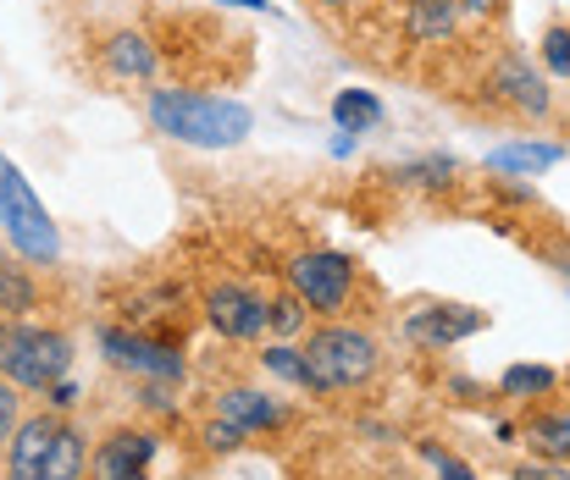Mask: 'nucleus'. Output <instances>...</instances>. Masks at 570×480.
<instances>
[{
	"label": "nucleus",
	"instance_id": "nucleus-9",
	"mask_svg": "<svg viewBox=\"0 0 570 480\" xmlns=\"http://www.w3.org/2000/svg\"><path fill=\"white\" fill-rule=\"evenodd\" d=\"M205 304H210L216 331H227V337H261L266 331V304L255 293H244V288H216Z\"/></svg>",
	"mask_w": 570,
	"mask_h": 480
},
{
	"label": "nucleus",
	"instance_id": "nucleus-17",
	"mask_svg": "<svg viewBox=\"0 0 570 480\" xmlns=\"http://www.w3.org/2000/svg\"><path fill=\"white\" fill-rule=\"evenodd\" d=\"M549 387H554V370H543V364L504 370V392H549Z\"/></svg>",
	"mask_w": 570,
	"mask_h": 480
},
{
	"label": "nucleus",
	"instance_id": "nucleus-6",
	"mask_svg": "<svg viewBox=\"0 0 570 480\" xmlns=\"http://www.w3.org/2000/svg\"><path fill=\"white\" fill-rule=\"evenodd\" d=\"M350 260L344 254H305L294 260V293L311 304V310H344L350 299Z\"/></svg>",
	"mask_w": 570,
	"mask_h": 480
},
{
	"label": "nucleus",
	"instance_id": "nucleus-28",
	"mask_svg": "<svg viewBox=\"0 0 570 480\" xmlns=\"http://www.w3.org/2000/svg\"><path fill=\"white\" fill-rule=\"evenodd\" d=\"M327 6H350V0H327Z\"/></svg>",
	"mask_w": 570,
	"mask_h": 480
},
{
	"label": "nucleus",
	"instance_id": "nucleus-20",
	"mask_svg": "<svg viewBox=\"0 0 570 480\" xmlns=\"http://www.w3.org/2000/svg\"><path fill=\"white\" fill-rule=\"evenodd\" d=\"M449 22H454L449 0H426V6L415 11V33H438V28H449Z\"/></svg>",
	"mask_w": 570,
	"mask_h": 480
},
{
	"label": "nucleus",
	"instance_id": "nucleus-11",
	"mask_svg": "<svg viewBox=\"0 0 570 480\" xmlns=\"http://www.w3.org/2000/svg\"><path fill=\"white\" fill-rule=\"evenodd\" d=\"M222 414H227V426H238V431H261V426L277 420V403L261 398V392H227V398H222Z\"/></svg>",
	"mask_w": 570,
	"mask_h": 480
},
{
	"label": "nucleus",
	"instance_id": "nucleus-10",
	"mask_svg": "<svg viewBox=\"0 0 570 480\" xmlns=\"http://www.w3.org/2000/svg\"><path fill=\"white\" fill-rule=\"evenodd\" d=\"M404 331H410V342H432V348H443V342H460V337L482 331V316L449 304V310H421V316H410Z\"/></svg>",
	"mask_w": 570,
	"mask_h": 480
},
{
	"label": "nucleus",
	"instance_id": "nucleus-5",
	"mask_svg": "<svg viewBox=\"0 0 570 480\" xmlns=\"http://www.w3.org/2000/svg\"><path fill=\"white\" fill-rule=\"evenodd\" d=\"M0 221H6V232H11L17 254H28V260H56L61 238H56V227H50L45 204L33 199L28 177H22L6 156H0Z\"/></svg>",
	"mask_w": 570,
	"mask_h": 480
},
{
	"label": "nucleus",
	"instance_id": "nucleus-7",
	"mask_svg": "<svg viewBox=\"0 0 570 480\" xmlns=\"http://www.w3.org/2000/svg\"><path fill=\"white\" fill-rule=\"evenodd\" d=\"M100 348L111 353V364H122V370H139V376H184V353H173V348H161V342H145V337H128V331H106L100 337Z\"/></svg>",
	"mask_w": 570,
	"mask_h": 480
},
{
	"label": "nucleus",
	"instance_id": "nucleus-16",
	"mask_svg": "<svg viewBox=\"0 0 570 480\" xmlns=\"http://www.w3.org/2000/svg\"><path fill=\"white\" fill-rule=\"evenodd\" d=\"M532 442L543 448V453H570V414H549V420H538L532 426Z\"/></svg>",
	"mask_w": 570,
	"mask_h": 480
},
{
	"label": "nucleus",
	"instance_id": "nucleus-21",
	"mask_svg": "<svg viewBox=\"0 0 570 480\" xmlns=\"http://www.w3.org/2000/svg\"><path fill=\"white\" fill-rule=\"evenodd\" d=\"M543 56H549V67H554L560 78H570V33L566 28H554V33L543 39Z\"/></svg>",
	"mask_w": 570,
	"mask_h": 480
},
{
	"label": "nucleus",
	"instance_id": "nucleus-23",
	"mask_svg": "<svg viewBox=\"0 0 570 480\" xmlns=\"http://www.w3.org/2000/svg\"><path fill=\"white\" fill-rule=\"evenodd\" d=\"M11 426H17V398H11V392L0 387V442L11 437Z\"/></svg>",
	"mask_w": 570,
	"mask_h": 480
},
{
	"label": "nucleus",
	"instance_id": "nucleus-1",
	"mask_svg": "<svg viewBox=\"0 0 570 480\" xmlns=\"http://www.w3.org/2000/svg\"><path fill=\"white\" fill-rule=\"evenodd\" d=\"M150 122L161 133H173L178 144H199V150H227L249 133V111L238 100L189 94V89H156L150 94Z\"/></svg>",
	"mask_w": 570,
	"mask_h": 480
},
{
	"label": "nucleus",
	"instance_id": "nucleus-27",
	"mask_svg": "<svg viewBox=\"0 0 570 480\" xmlns=\"http://www.w3.org/2000/svg\"><path fill=\"white\" fill-rule=\"evenodd\" d=\"M233 6H249V11H266V0H233Z\"/></svg>",
	"mask_w": 570,
	"mask_h": 480
},
{
	"label": "nucleus",
	"instance_id": "nucleus-14",
	"mask_svg": "<svg viewBox=\"0 0 570 480\" xmlns=\"http://www.w3.org/2000/svg\"><path fill=\"white\" fill-rule=\"evenodd\" d=\"M493 166L499 171H549L554 160H560V150L554 144H504V150H493Z\"/></svg>",
	"mask_w": 570,
	"mask_h": 480
},
{
	"label": "nucleus",
	"instance_id": "nucleus-18",
	"mask_svg": "<svg viewBox=\"0 0 570 480\" xmlns=\"http://www.w3.org/2000/svg\"><path fill=\"white\" fill-rule=\"evenodd\" d=\"M28 304H33V288L22 277L0 271V310H28Z\"/></svg>",
	"mask_w": 570,
	"mask_h": 480
},
{
	"label": "nucleus",
	"instance_id": "nucleus-13",
	"mask_svg": "<svg viewBox=\"0 0 570 480\" xmlns=\"http://www.w3.org/2000/svg\"><path fill=\"white\" fill-rule=\"evenodd\" d=\"M499 83L510 89V100H515L521 111H549V89H543V78H538V72H527L521 61H510Z\"/></svg>",
	"mask_w": 570,
	"mask_h": 480
},
{
	"label": "nucleus",
	"instance_id": "nucleus-8",
	"mask_svg": "<svg viewBox=\"0 0 570 480\" xmlns=\"http://www.w3.org/2000/svg\"><path fill=\"white\" fill-rule=\"evenodd\" d=\"M150 459H156V437L122 431L95 453V480H150Z\"/></svg>",
	"mask_w": 570,
	"mask_h": 480
},
{
	"label": "nucleus",
	"instance_id": "nucleus-24",
	"mask_svg": "<svg viewBox=\"0 0 570 480\" xmlns=\"http://www.w3.org/2000/svg\"><path fill=\"white\" fill-rule=\"evenodd\" d=\"M515 480H570V470H560V464H527Z\"/></svg>",
	"mask_w": 570,
	"mask_h": 480
},
{
	"label": "nucleus",
	"instance_id": "nucleus-19",
	"mask_svg": "<svg viewBox=\"0 0 570 480\" xmlns=\"http://www.w3.org/2000/svg\"><path fill=\"white\" fill-rule=\"evenodd\" d=\"M299 299H277V304H266V326H272V331H283V337H288V331H299Z\"/></svg>",
	"mask_w": 570,
	"mask_h": 480
},
{
	"label": "nucleus",
	"instance_id": "nucleus-22",
	"mask_svg": "<svg viewBox=\"0 0 570 480\" xmlns=\"http://www.w3.org/2000/svg\"><path fill=\"white\" fill-rule=\"evenodd\" d=\"M266 370H277L283 381H299V387H305V370H299V353H294V348H272V353H266Z\"/></svg>",
	"mask_w": 570,
	"mask_h": 480
},
{
	"label": "nucleus",
	"instance_id": "nucleus-4",
	"mask_svg": "<svg viewBox=\"0 0 570 480\" xmlns=\"http://www.w3.org/2000/svg\"><path fill=\"white\" fill-rule=\"evenodd\" d=\"M72 353H67V337L56 331H39V326H6L0 331V376H11L17 387H56L67 376Z\"/></svg>",
	"mask_w": 570,
	"mask_h": 480
},
{
	"label": "nucleus",
	"instance_id": "nucleus-25",
	"mask_svg": "<svg viewBox=\"0 0 570 480\" xmlns=\"http://www.w3.org/2000/svg\"><path fill=\"white\" fill-rule=\"evenodd\" d=\"M238 437H244V431H238V426H227V420H222V426H210V448H238Z\"/></svg>",
	"mask_w": 570,
	"mask_h": 480
},
{
	"label": "nucleus",
	"instance_id": "nucleus-26",
	"mask_svg": "<svg viewBox=\"0 0 570 480\" xmlns=\"http://www.w3.org/2000/svg\"><path fill=\"white\" fill-rule=\"evenodd\" d=\"M432 464L443 470V480H476L471 470H465V464H454V459H438V453H432Z\"/></svg>",
	"mask_w": 570,
	"mask_h": 480
},
{
	"label": "nucleus",
	"instance_id": "nucleus-15",
	"mask_svg": "<svg viewBox=\"0 0 570 480\" xmlns=\"http://www.w3.org/2000/svg\"><path fill=\"white\" fill-rule=\"evenodd\" d=\"M111 67L122 78H150L156 72V56H150V44L139 33H122V39H111Z\"/></svg>",
	"mask_w": 570,
	"mask_h": 480
},
{
	"label": "nucleus",
	"instance_id": "nucleus-2",
	"mask_svg": "<svg viewBox=\"0 0 570 480\" xmlns=\"http://www.w3.org/2000/svg\"><path fill=\"white\" fill-rule=\"evenodd\" d=\"M299 370H305V387H316V392L361 387V381L377 370V342H372L366 331L327 326V331L311 337V348H299Z\"/></svg>",
	"mask_w": 570,
	"mask_h": 480
},
{
	"label": "nucleus",
	"instance_id": "nucleus-12",
	"mask_svg": "<svg viewBox=\"0 0 570 480\" xmlns=\"http://www.w3.org/2000/svg\"><path fill=\"white\" fill-rule=\"evenodd\" d=\"M333 117H338V128H344V133H366V128H377L382 106L366 94V89H344V94L333 100Z\"/></svg>",
	"mask_w": 570,
	"mask_h": 480
},
{
	"label": "nucleus",
	"instance_id": "nucleus-3",
	"mask_svg": "<svg viewBox=\"0 0 570 480\" xmlns=\"http://www.w3.org/2000/svg\"><path fill=\"white\" fill-rule=\"evenodd\" d=\"M83 476V437L56 420H28L11 437V480H78Z\"/></svg>",
	"mask_w": 570,
	"mask_h": 480
}]
</instances>
